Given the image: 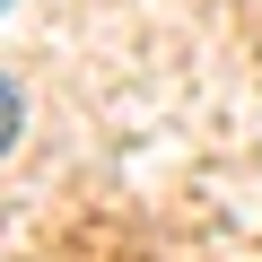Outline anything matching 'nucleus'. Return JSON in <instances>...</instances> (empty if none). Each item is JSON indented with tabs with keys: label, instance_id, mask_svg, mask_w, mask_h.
Here are the masks:
<instances>
[{
	"label": "nucleus",
	"instance_id": "nucleus-1",
	"mask_svg": "<svg viewBox=\"0 0 262 262\" xmlns=\"http://www.w3.org/2000/svg\"><path fill=\"white\" fill-rule=\"evenodd\" d=\"M18 122H27V105H18V79H0V149L18 140Z\"/></svg>",
	"mask_w": 262,
	"mask_h": 262
},
{
	"label": "nucleus",
	"instance_id": "nucleus-2",
	"mask_svg": "<svg viewBox=\"0 0 262 262\" xmlns=\"http://www.w3.org/2000/svg\"><path fill=\"white\" fill-rule=\"evenodd\" d=\"M0 9H9V0H0Z\"/></svg>",
	"mask_w": 262,
	"mask_h": 262
}]
</instances>
